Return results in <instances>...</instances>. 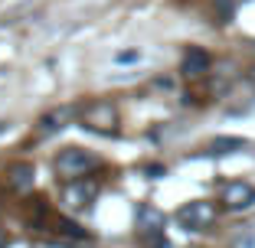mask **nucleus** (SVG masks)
Here are the masks:
<instances>
[{"mask_svg":"<svg viewBox=\"0 0 255 248\" xmlns=\"http://www.w3.org/2000/svg\"><path fill=\"white\" fill-rule=\"evenodd\" d=\"M98 166V157L92 151H82V147H66L56 157V173H59L66 183L72 180H85V173Z\"/></svg>","mask_w":255,"mask_h":248,"instance_id":"1","label":"nucleus"},{"mask_svg":"<svg viewBox=\"0 0 255 248\" xmlns=\"http://www.w3.org/2000/svg\"><path fill=\"white\" fill-rule=\"evenodd\" d=\"M177 222H180L187 232H206V229L216 222V206L206 203V199H196V203H187L180 212H177Z\"/></svg>","mask_w":255,"mask_h":248,"instance_id":"2","label":"nucleus"},{"mask_svg":"<svg viewBox=\"0 0 255 248\" xmlns=\"http://www.w3.org/2000/svg\"><path fill=\"white\" fill-rule=\"evenodd\" d=\"M82 124L89 131H98V134H115V128H118V108L112 101H92L82 111Z\"/></svg>","mask_w":255,"mask_h":248,"instance_id":"3","label":"nucleus"},{"mask_svg":"<svg viewBox=\"0 0 255 248\" xmlns=\"http://www.w3.org/2000/svg\"><path fill=\"white\" fill-rule=\"evenodd\" d=\"M164 226L167 219L160 209H154V206H137V229H141V235L150 242V248H167V239H164Z\"/></svg>","mask_w":255,"mask_h":248,"instance_id":"4","label":"nucleus"},{"mask_svg":"<svg viewBox=\"0 0 255 248\" xmlns=\"http://www.w3.org/2000/svg\"><path fill=\"white\" fill-rule=\"evenodd\" d=\"M98 196V180H72L62 186V206L66 209H89Z\"/></svg>","mask_w":255,"mask_h":248,"instance_id":"5","label":"nucleus"},{"mask_svg":"<svg viewBox=\"0 0 255 248\" xmlns=\"http://www.w3.org/2000/svg\"><path fill=\"white\" fill-rule=\"evenodd\" d=\"M7 183L16 189V193H30L33 183H36V166L30 160H16V164L7 166Z\"/></svg>","mask_w":255,"mask_h":248,"instance_id":"6","label":"nucleus"},{"mask_svg":"<svg viewBox=\"0 0 255 248\" xmlns=\"http://www.w3.org/2000/svg\"><path fill=\"white\" fill-rule=\"evenodd\" d=\"M252 203H255V189L249 186V183H229V186L223 189V206L226 209L239 212V209H249Z\"/></svg>","mask_w":255,"mask_h":248,"instance_id":"7","label":"nucleus"},{"mask_svg":"<svg viewBox=\"0 0 255 248\" xmlns=\"http://www.w3.org/2000/svg\"><path fill=\"white\" fill-rule=\"evenodd\" d=\"M72 114H75V108H69V105H62V108H53V111H46L43 118H39V131L43 134H53V131H62L72 121Z\"/></svg>","mask_w":255,"mask_h":248,"instance_id":"8","label":"nucleus"},{"mask_svg":"<svg viewBox=\"0 0 255 248\" xmlns=\"http://www.w3.org/2000/svg\"><path fill=\"white\" fill-rule=\"evenodd\" d=\"M183 76H190V79H196V76H203L206 69H210V53H203V49H196V46H190L187 53H183Z\"/></svg>","mask_w":255,"mask_h":248,"instance_id":"9","label":"nucleus"},{"mask_svg":"<svg viewBox=\"0 0 255 248\" xmlns=\"http://www.w3.org/2000/svg\"><path fill=\"white\" fill-rule=\"evenodd\" d=\"M233 248H255V226H252V229H246V232H242L239 239L233 242Z\"/></svg>","mask_w":255,"mask_h":248,"instance_id":"10","label":"nucleus"},{"mask_svg":"<svg viewBox=\"0 0 255 248\" xmlns=\"http://www.w3.org/2000/svg\"><path fill=\"white\" fill-rule=\"evenodd\" d=\"M213 3H216V10H219V16H223V20H229V16H233V10H236V0H213Z\"/></svg>","mask_w":255,"mask_h":248,"instance_id":"11","label":"nucleus"},{"mask_svg":"<svg viewBox=\"0 0 255 248\" xmlns=\"http://www.w3.org/2000/svg\"><path fill=\"white\" fill-rule=\"evenodd\" d=\"M213 147H216L219 154H226L229 147H242V141H239V137H219V141L213 144Z\"/></svg>","mask_w":255,"mask_h":248,"instance_id":"12","label":"nucleus"},{"mask_svg":"<svg viewBox=\"0 0 255 248\" xmlns=\"http://www.w3.org/2000/svg\"><path fill=\"white\" fill-rule=\"evenodd\" d=\"M137 59V49H128V53H118V62H134Z\"/></svg>","mask_w":255,"mask_h":248,"instance_id":"13","label":"nucleus"},{"mask_svg":"<svg viewBox=\"0 0 255 248\" xmlns=\"http://www.w3.org/2000/svg\"><path fill=\"white\" fill-rule=\"evenodd\" d=\"M7 245H10V239H7V232L0 229V248H7Z\"/></svg>","mask_w":255,"mask_h":248,"instance_id":"14","label":"nucleus"},{"mask_svg":"<svg viewBox=\"0 0 255 248\" xmlns=\"http://www.w3.org/2000/svg\"><path fill=\"white\" fill-rule=\"evenodd\" d=\"M3 128H7V121H0V131H3Z\"/></svg>","mask_w":255,"mask_h":248,"instance_id":"15","label":"nucleus"}]
</instances>
